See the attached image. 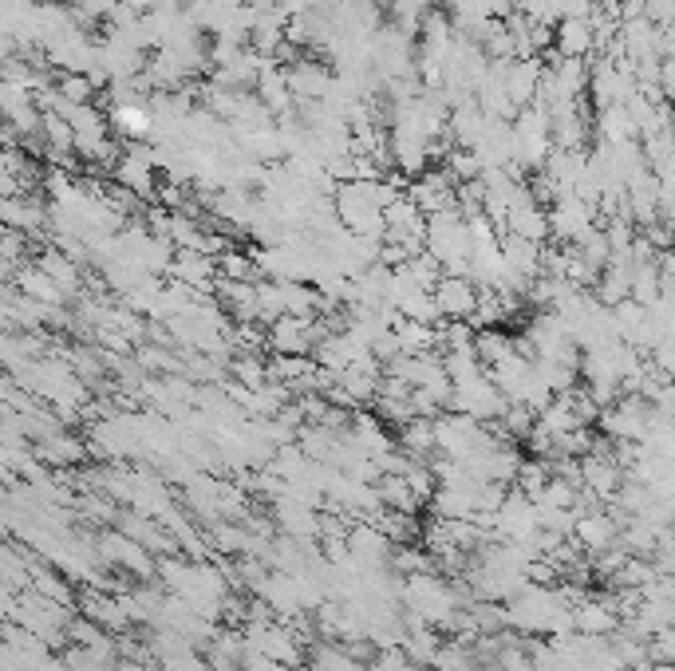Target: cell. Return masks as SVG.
Here are the masks:
<instances>
[{"mask_svg":"<svg viewBox=\"0 0 675 671\" xmlns=\"http://www.w3.org/2000/svg\"><path fill=\"white\" fill-rule=\"evenodd\" d=\"M576 628L585 636H601V632H613L616 628V617L608 612L604 605H581L576 608Z\"/></svg>","mask_w":675,"mask_h":671,"instance_id":"cell-1","label":"cell"},{"mask_svg":"<svg viewBox=\"0 0 675 671\" xmlns=\"http://www.w3.org/2000/svg\"><path fill=\"white\" fill-rule=\"evenodd\" d=\"M576 537H581V545H589V549H604L608 537H613V526H608L604 517H585V522H576Z\"/></svg>","mask_w":675,"mask_h":671,"instance_id":"cell-2","label":"cell"}]
</instances>
